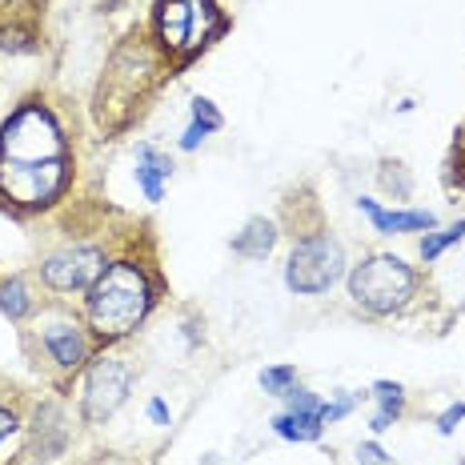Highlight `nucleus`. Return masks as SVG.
I'll return each mask as SVG.
<instances>
[{
	"label": "nucleus",
	"mask_w": 465,
	"mask_h": 465,
	"mask_svg": "<svg viewBox=\"0 0 465 465\" xmlns=\"http://www.w3.org/2000/svg\"><path fill=\"white\" fill-rule=\"evenodd\" d=\"M157 289L137 261H109L84 293V322L96 341H121L149 317Z\"/></svg>",
	"instance_id": "1"
},
{
	"label": "nucleus",
	"mask_w": 465,
	"mask_h": 465,
	"mask_svg": "<svg viewBox=\"0 0 465 465\" xmlns=\"http://www.w3.org/2000/svg\"><path fill=\"white\" fill-rule=\"evenodd\" d=\"M69 157V141L56 121V113L41 101H25L0 124V161L16 164H45Z\"/></svg>",
	"instance_id": "2"
},
{
	"label": "nucleus",
	"mask_w": 465,
	"mask_h": 465,
	"mask_svg": "<svg viewBox=\"0 0 465 465\" xmlns=\"http://www.w3.org/2000/svg\"><path fill=\"white\" fill-rule=\"evenodd\" d=\"M413 289H418V273L393 253H373L349 273V297L373 317L397 313L410 305Z\"/></svg>",
	"instance_id": "3"
},
{
	"label": "nucleus",
	"mask_w": 465,
	"mask_h": 465,
	"mask_svg": "<svg viewBox=\"0 0 465 465\" xmlns=\"http://www.w3.org/2000/svg\"><path fill=\"white\" fill-rule=\"evenodd\" d=\"M153 25H157V41L169 56H193L225 33V16L217 13L213 0H157Z\"/></svg>",
	"instance_id": "4"
},
{
	"label": "nucleus",
	"mask_w": 465,
	"mask_h": 465,
	"mask_svg": "<svg viewBox=\"0 0 465 465\" xmlns=\"http://www.w3.org/2000/svg\"><path fill=\"white\" fill-rule=\"evenodd\" d=\"M345 277V249L333 232H305L285 261V285L302 297H317Z\"/></svg>",
	"instance_id": "5"
},
{
	"label": "nucleus",
	"mask_w": 465,
	"mask_h": 465,
	"mask_svg": "<svg viewBox=\"0 0 465 465\" xmlns=\"http://www.w3.org/2000/svg\"><path fill=\"white\" fill-rule=\"evenodd\" d=\"M73 181V161H45V164H16V161H0V197L16 209H48L69 193Z\"/></svg>",
	"instance_id": "6"
},
{
	"label": "nucleus",
	"mask_w": 465,
	"mask_h": 465,
	"mask_svg": "<svg viewBox=\"0 0 465 465\" xmlns=\"http://www.w3.org/2000/svg\"><path fill=\"white\" fill-rule=\"evenodd\" d=\"M129 390H133V365L124 357H116V353L93 357V365L84 370V385H81V418L89 425L109 421L124 405Z\"/></svg>",
	"instance_id": "7"
},
{
	"label": "nucleus",
	"mask_w": 465,
	"mask_h": 465,
	"mask_svg": "<svg viewBox=\"0 0 465 465\" xmlns=\"http://www.w3.org/2000/svg\"><path fill=\"white\" fill-rule=\"evenodd\" d=\"M104 265L109 261H104L101 245H64L41 261V281L53 293H89Z\"/></svg>",
	"instance_id": "8"
},
{
	"label": "nucleus",
	"mask_w": 465,
	"mask_h": 465,
	"mask_svg": "<svg viewBox=\"0 0 465 465\" xmlns=\"http://www.w3.org/2000/svg\"><path fill=\"white\" fill-rule=\"evenodd\" d=\"M36 337H41L45 357L64 373L81 370V365L89 361V353H93L89 329L76 322V317H69V313H48L41 322V329H36Z\"/></svg>",
	"instance_id": "9"
},
{
	"label": "nucleus",
	"mask_w": 465,
	"mask_h": 465,
	"mask_svg": "<svg viewBox=\"0 0 465 465\" xmlns=\"http://www.w3.org/2000/svg\"><path fill=\"white\" fill-rule=\"evenodd\" d=\"M357 209L373 221L377 232H425L438 225L430 209H381L373 197H357Z\"/></svg>",
	"instance_id": "10"
},
{
	"label": "nucleus",
	"mask_w": 465,
	"mask_h": 465,
	"mask_svg": "<svg viewBox=\"0 0 465 465\" xmlns=\"http://www.w3.org/2000/svg\"><path fill=\"white\" fill-rule=\"evenodd\" d=\"M173 177V161L157 153L153 144H137V185L144 193V201H157L164 197V181Z\"/></svg>",
	"instance_id": "11"
},
{
	"label": "nucleus",
	"mask_w": 465,
	"mask_h": 465,
	"mask_svg": "<svg viewBox=\"0 0 465 465\" xmlns=\"http://www.w3.org/2000/svg\"><path fill=\"white\" fill-rule=\"evenodd\" d=\"M273 245H277V225L265 221V217L245 221V229L232 237V253H241L249 261H265L269 253H273Z\"/></svg>",
	"instance_id": "12"
},
{
	"label": "nucleus",
	"mask_w": 465,
	"mask_h": 465,
	"mask_svg": "<svg viewBox=\"0 0 465 465\" xmlns=\"http://www.w3.org/2000/svg\"><path fill=\"white\" fill-rule=\"evenodd\" d=\"M33 309H36V297H33V289H28V281L21 273L0 281V313H5L8 322H25Z\"/></svg>",
	"instance_id": "13"
},
{
	"label": "nucleus",
	"mask_w": 465,
	"mask_h": 465,
	"mask_svg": "<svg viewBox=\"0 0 465 465\" xmlns=\"http://www.w3.org/2000/svg\"><path fill=\"white\" fill-rule=\"evenodd\" d=\"M322 430H325V421H322V413H277L273 418V433L277 438H285V441H317L322 438Z\"/></svg>",
	"instance_id": "14"
},
{
	"label": "nucleus",
	"mask_w": 465,
	"mask_h": 465,
	"mask_svg": "<svg viewBox=\"0 0 465 465\" xmlns=\"http://www.w3.org/2000/svg\"><path fill=\"white\" fill-rule=\"evenodd\" d=\"M64 438H69V430H64L61 410H56V405H41V410H36V445H41L45 458L61 453Z\"/></svg>",
	"instance_id": "15"
},
{
	"label": "nucleus",
	"mask_w": 465,
	"mask_h": 465,
	"mask_svg": "<svg viewBox=\"0 0 465 465\" xmlns=\"http://www.w3.org/2000/svg\"><path fill=\"white\" fill-rule=\"evenodd\" d=\"M461 237H465V221H458V225H450L445 232H425V237H421V257H425V261H438V257L445 253V249L458 245Z\"/></svg>",
	"instance_id": "16"
},
{
	"label": "nucleus",
	"mask_w": 465,
	"mask_h": 465,
	"mask_svg": "<svg viewBox=\"0 0 465 465\" xmlns=\"http://www.w3.org/2000/svg\"><path fill=\"white\" fill-rule=\"evenodd\" d=\"M373 397H377V405H381L377 413H385L390 421L401 418V410H405V390H401L397 381H377V385H373Z\"/></svg>",
	"instance_id": "17"
},
{
	"label": "nucleus",
	"mask_w": 465,
	"mask_h": 465,
	"mask_svg": "<svg viewBox=\"0 0 465 465\" xmlns=\"http://www.w3.org/2000/svg\"><path fill=\"white\" fill-rule=\"evenodd\" d=\"M0 48L25 56V53H36L41 45H36V33H28V28H21V25H0Z\"/></svg>",
	"instance_id": "18"
},
{
	"label": "nucleus",
	"mask_w": 465,
	"mask_h": 465,
	"mask_svg": "<svg viewBox=\"0 0 465 465\" xmlns=\"http://www.w3.org/2000/svg\"><path fill=\"white\" fill-rule=\"evenodd\" d=\"M293 385H297V370H293V365H273V370L261 373V390L273 393V397H285Z\"/></svg>",
	"instance_id": "19"
},
{
	"label": "nucleus",
	"mask_w": 465,
	"mask_h": 465,
	"mask_svg": "<svg viewBox=\"0 0 465 465\" xmlns=\"http://www.w3.org/2000/svg\"><path fill=\"white\" fill-rule=\"evenodd\" d=\"M377 181H381V189H390L397 201H405L413 193V181L410 173L401 169V164H381V173H377Z\"/></svg>",
	"instance_id": "20"
},
{
	"label": "nucleus",
	"mask_w": 465,
	"mask_h": 465,
	"mask_svg": "<svg viewBox=\"0 0 465 465\" xmlns=\"http://www.w3.org/2000/svg\"><path fill=\"white\" fill-rule=\"evenodd\" d=\"M322 405H325L322 397L302 390V385H293V390L285 393V410H289V413H322Z\"/></svg>",
	"instance_id": "21"
},
{
	"label": "nucleus",
	"mask_w": 465,
	"mask_h": 465,
	"mask_svg": "<svg viewBox=\"0 0 465 465\" xmlns=\"http://www.w3.org/2000/svg\"><path fill=\"white\" fill-rule=\"evenodd\" d=\"M193 121H201L209 133H217L221 124H225V116L217 113V104H213L209 96H193Z\"/></svg>",
	"instance_id": "22"
},
{
	"label": "nucleus",
	"mask_w": 465,
	"mask_h": 465,
	"mask_svg": "<svg viewBox=\"0 0 465 465\" xmlns=\"http://www.w3.org/2000/svg\"><path fill=\"white\" fill-rule=\"evenodd\" d=\"M353 401H357V397L341 390V393L333 397V401H325V405H322V421H325V425H333V421L349 418V410H353Z\"/></svg>",
	"instance_id": "23"
},
{
	"label": "nucleus",
	"mask_w": 465,
	"mask_h": 465,
	"mask_svg": "<svg viewBox=\"0 0 465 465\" xmlns=\"http://www.w3.org/2000/svg\"><path fill=\"white\" fill-rule=\"evenodd\" d=\"M458 421H465V401L450 405V410L441 413V418H438V430H441V433H453V430H458Z\"/></svg>",
	"instance_id": "24"
},
{
	"label": "nucleus",
	"mask_w": 465,
	"mask_h": 465,
	"mask_svg": "<svg viewBox=\"0 0 465 465\" xmlns=\"http://www.w3.org/2000/svg\"><path fill=\"white\" fill-rule=\"evenodd\" d=\"M16 430H21V418H16V413L8 410V405H0V445H5L8 438H13Z\"/></svg>",
	"instance_id": "25"
},
{
	"label": "nucleus",
	"mask_w": 465,
	"mask_h": 465,
	"mask_svg": "<svg viewBox=\"0 0 465 465\" xmlns=\"http://www.w3.org/2000/svg\"><path fill=\"white\" fill-rule=\"evenodd\" d=\"M205 137H209V129H205V124H201V121H193L189 129H185V137H181V149L193 153V149H197V144L205 141Z\"/></svg>",
	"instance_id": "26"
},
{
	"label": "nucleus",
	"mask_w": 465,
	"mask_h": 465,
	"mask_svg": "<svg viewBox=\"0 0 465 465\" xmlns=\"http://www.w3.org/2000/svg\"><path fill=\"white\" fill-rule=\"evenodd\" d=\"M357 461H365V465H385L390 458H385V450L377 441H365L361 450H357Z\"/></svg>",
	"instance_id": "27"
},
{
	"label": "nucleus",
	"mask_w": 465,
	"mask_h": 465,
	"mask_svg": "<svg viewBox=\"0 0 465 465\" xmlns=\"http://www.w3.org/2000/svg\"><path fill=\"white\" fill-rule=\"evenodd\" d=\"M149 421H153V425H169V421H173L169 405H164L161 397H153V401H149Z\"/></svg>",
	"instance_id": "28"
},
{
	"label": "nucleus",
	"mask_w": 465,
	"mask_h": 465,
	"mask_svg": "<svg viewBox=\"0 0 465 465\" xmlns=\"http://www.w3.org/2000/svg\"><path fill=\"white\" fill-rule=\"evenodd\" d=\"M390 425H393V421H390V418H385V413H373L370 430H373V433H385V430H390Z\"/></svg>",
	"instance_id": "29"
},
{
	"label": "nucleus",
	"mask_w": 465,
	"mask_h": 465,
	"mask_svg": "<svg viewBox=\"0 0 465 465\" xmlns=\"http://www.w3.org/2000/svg\"><path fill=\"white\" fill-rule=\"evenodd\" d=\"M0 5H13V0H0Z\"/></svg>",
	"instance_id": "30"
}]
</instances>
